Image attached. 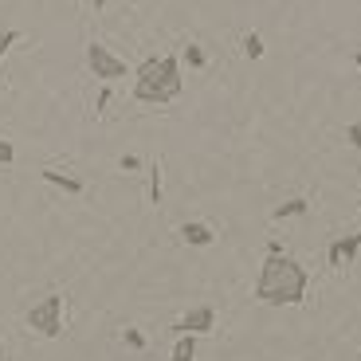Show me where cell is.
<instances>
[{
  "label": "cell",
  "instance_id": "obj_9",
  "mask_svg": "<svg viewBox=\"0 0 361 361\" xmlns=\"http://www.w3.org/2000/svg\"><path fill=\"white\" fill-rule=\"evenodd\" d=\"M173 361H197V334H180L173 345Z\"/></svg>",
  "mask_w": 361,
  "mask_h": 361
},
{
  "label": "cell",
  "instance_id": "obj_11",
  "mask_svg": "<svg viewBox=\"0 0 361 361\" xmlns=\"http://www.w3.org/2000/svg\"><path fill=\"white\" fill-rule=\"evenodd\" d=\"M149 204H161V165L149 169Z\"/></svg>",
  "mask_w": 361,
  "mask_h": 361
},
{
  "label": "cell",
  "instance_id": "obj_2",
  "mask_svg": "<svg viewBox=\"0 0 361 361\" xmlns=\"http://www.w3.org/2000/svg\"><path fill=\"white\" fill-rule=\"evenodd\" d=\"M180 90H185V79H180L177 55H154L134 75V99L149 102V106H165V102L180 99Z\"/></svg>",
  "mask_w": 361,
  "mask_h": 361
},
{
  "label": "cell",
  "instance_id": "obj_17",
  "mask_svg": "<svg viewBox=\"0 0 361 361\" xmlns=\"http://www.w3.org/2000/svg\"><path fill=\"white\" fill-rule=\"evenodd\" d=\"M122 169H126V173H134V169H142V157H134V154H126V157H122Z\"/></svg>",
  "mask_w": 361,
  "mask_h": 361
},
{
  "label": "cell",
  "instance_id": "obj_5",
  "mask_svg": "<svg viewBox=\"0 0 361 361\" xmlns=\"http://www.w3.org/2000/svg\"><path fill=\"white\" fill-rule=\"evenodd\" d=\"M212 326H216V310H212V307H192L189 314L177 322V330H180V334H197L200 338V334H208Z\"/></svg>",
  "mask_w": 361,
  "mask_h": 361
},
{
  "label": "cell",
  "instance_id": "obj_16",
  "mask_svg": "<svg viewBox=\"0 0 361 361\" xmlns=\"http://www.w3.org/2000/svg\"><path fill=\"white\" fill-rule=\"evenodd\" d=\"M12 157H16V149H12V142H0V165H8Z\"/></svg>",
  "mask_w": 361,
  "mask_h": 361
},
{
  "label": "cell",
  "instance_id": "obj_10",
  "mask_svg": "<svg viewBox=\"0 0 361 361\" xmlns=\"http://www.w3.org/2000/svg\"><path fill=\"white\" fill-rule=\"evenodd\" d=\"M290 216H307V200L302 197H295V200H287V204L275 208V220H290Z\"/></svg>",
  "mask_w": 361,
  "mask_h": 361
},
{
  "label": "cell",
  "instance_id": "obj_19",
  "mask_svg": "<svg viewBox=\"0 0 361 361\" xmlns=\"http://www.w3.org/2000/svg\"><path fill=\"white\" fill-rule=\"evenodd\" d=\"M267 255H287V252H283V244H279V240H271V244H267Z\"/></svg>",
  "mask_w": 361,
  "mask_h": 361
},
{
  "label": "cell",
  "instance_id": "obj_7",
  "mask_svg": "<svg viewBox=\"0 0 361 361\" xmlns=\"http://www.w3.org/2000/svg\"><path fill=\"white\" fill-rule=\"evenodd\" d=\"M180 240L192 244V247H208L212 240H216V232H212L208 224H200V220H189V224H180Z\"/></svg>",
  "mask_w": 361,
  "mask_h": 361
},
{
  "label": "cell",
  "instance_id": "obj_15",
  "mask_svg": "<svg viewBox=\"0 0 361 361\" xmlns=\"http://www.w3.org/2000/svg\"><path fill=\"white\" fill-rule=\"evenodd\" d=\"M126 345H134V350H145V338H142V330H126Z\"/></svg>",
  "mask_w": 361,
  "mask_h": 361
},
{
  "label": "cell",
  "instance_id": "obj_13",
  "mask_svg": "<svg viewBox=\"0 0 361 361\" xmlns=\"http://www.w3.org/2000/svg\"><path fill=\"white\" fill-rule=\"evenodd\" d=\"M244 51H247V55H252V59H259V55H263V39H259V36H255V32H252V36H247V39H244Z\"/></svg>",
  "mask_w": 361,
  "mask_h": 361
},
{
  "label": "cell",
  "instance_id": "obj_3",
  "mask_svg": "<svg viewBox=\"0 0 361 361\" xmlns=\"http://www.w3.org/2000/svg\"><path fill=\"white\" fill-rule=\"evenodd\" d=\"M27 326L44 338H59L63 334V295H44L36 307L27 310Z\"/></svg>",
  "mask_w": 361,
  "mask_h": 361
},
{
  "label": "cell",
  "instance_id": "obj_6",
  "mask_svg": "<svg viewBox=\"0 0 361 361\" xmlns=\"http://www.w3.org/2000/svg\"><path fill=\"white\" fill-rule=\"evenodd\" d=\"M361 252V235H342L330 244V267H342V263H353Z\"/></svg>",
  "mask_w": 361,
  "mask_h": 361
},
{
  "label": "cell",
  "instance_id": "obj_1",
  "mask_svg": "<svg viewBox=\"0 0 361 361\" xmlns=\"http://www.w3.org/2000/svg\"><path fill=\"white\" fill-rule=\"evenodd\" d=\"M307 267L290 255H267V263L259 267V279H255V298L267 302V307H295L307 298Z\"/></svg>",
  "mask_w": 361,
  "mask_h": 361
},
{
  "label": "cell",
  "instance_id": "obj_20",
  "mask_svg": "<svg viewBox=\"0 0 361 361\" xmlns=\"http://www.w3.org/2000/svg\"><path fill=\"white\" fill-rule=\"evenodd\" d=\"M353 63H357V71H361V51H357V55H353Z\"/></svg>",
  "mask_w": 361,
  "mask_h": 361
},
{
  "label": "cell",
  "instance_id": "obj_14",
  "mask_svg": "<svg viewBox=\"0 0 361 361\" xmlns=\"http://www.w3.org/2000/svg\"><path fill=\"white\" fill-rule=\"evenodd\" d=\"M16 39H20V36H16V32H12V27H4V32H0V59L8 55V47L16 44Z\"/></svg>",
  "mask_w": 361,
  "mask_h": 361
},
{
  "label": "cell",
  "instance_id": "obj_12",
  "mask_svg": "<svg viewBox=\"0 0 361 361\" xmlns=\"http://www.w3.org/2000/svg\"><path fill=\"white\" fill-rule=\"evenodd\" d=\"M185 59H189V67H197V71L204 67V51H200L197 44H189V47H185Z\"/></svg>",
  "mask_w": 361,
  "mask_h": 361
},
{
  "label": "cell",
  "instance_id": "obj_18",
  "mask_svg": "<svg viewBox=\"0 0 361 361\" xmlns=\"http://www.w3.org/2000/svg\"><path fill=\"white\" fill-rule=\"evenodd\" d=\"M345 142H353V145H361V126H357V122H353V126H350V130H345Z\"/></svg>",
  "mask_w": 361,
  "mask_h": 361
},
{
  "label": "cell",
  "instance_id": "obj_21",
  "mask_svg": "<svg viewBox=\"0 0 361 361\" xmlns=\"http://www.w3.org/2000/svg\"><path fill=\"white\" fill-rule=\"evenodd\" d=\"M357 149H361V145H357Z\"/></svg>",
  "mask_w": 361,
  "mask_h": 361
},
{
  "label": "cell",
  "instance_id": "obj_4",
  "mask_svg": "<svg viewBox=\"0 0 361 361\" xmlns=\"http://www.w3.org/2000/svg\"><path fill=\"white\" fill-rule=\"evenodd\" d=\"M87 67H90V75L102 79V82L126 79V59H118V55L110 51V47H102V44H90L87 47Z\"/></svg>",
  "mask_w": 361,
  "mask_h": 361
},
{
  "label": "cell",
  "instance_id": "obj_8",
  "mask_svg": "<svg viewBox=\"0 0 361 361\" xmlns=\"http://www.w3.org/2000/svg\"><path fill=\"white\" fill-rule=\"evenodd\" d=\"M44 180H47V185H55V189L71 192V197H79V192H82V180L79 177H67V173H59V169H44Z\"/></svg>",
  "mask_w": 361,
  "mask_h": 361
}]
</instances>
